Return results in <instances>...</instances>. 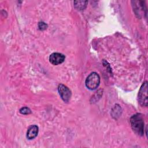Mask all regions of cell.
Listing matches in <instances>:
<instances>
[{"mask_svg":"<svg viewBox=\"0 0 148 148\" xmlns=\"http://www.w3.org/2000/svg\"><path fill=\"white\" fill-rule=\"evenodd\" d=\"M132 130L138 135L142 136L144 134V121L142 115L137 113L133 115L130 119Z\"/></svg>","mask_w":148,"mask_h":148,"instance_id":"6da1fadb","label":"cell"},{"mask_svg":"<svg viewBox=\"0 0 148 148\" xmlns=\"http://www.w3.org/2000/svg\"><path fill=\"white\" fill-rule=\"evenodd\" d=\"M100 83V77L96 72L91 73L86 78L85 84L87 88L91 90L96 89Z\"/></svg>","mask_w":148,"mask_h":148,"instance_id":"7a4b0ae2","label":"cell"},{"mask_svg":"<svg viewBox=\"0 0 148 148\" xmlns=\"http://www.w3.org/2000/svg\"><path fill=\"white\" fill-rule=\"evenodd\" d=\"M147 82H145L141 86L138 93V101L141 106H147L148 104Z\"/></svg>","mask_w":148,"mask_h":148,"instance_id":"3957f363","label":"cell"},{"mask_svg":"<svg viewBox=\"0 0 148 148\" xmlns=\"http://www.w3.org/2000/svg\"><path fill=\"white\" fill-rule=\"evenodd\" d=\"M58 90L61 99L65 102H68L71 97V90L65 85L60 84L58 86Z\"/></svg>","mask_w":148,"mask_h":148,"instance_id":"277c9868","label":"cell"},{"mask_svg":"<svg viewBox=\"0 0 148 148\" xmlns=\"http://www.w3.org/2000/svg\"><path fill=\"white\" fill-rule=\"evenodd\" d=\"M65 57L64 54L60 53H53L49 57V61L51 64L54 65L62 63L65 60Z\"/></svg>","mask_w":148,"mask_h":148,"instance_id":"5b68a950","label":"cell"},{"mask_svg":"<svg viewBox=\"0 0 148 148\" xmlns=\"http://www.w3.org/2000/svg\"><path fill=\"white\" fill-rule=\"evenodd\" d=\"M38 134V127L36 125H32L30 126L27 132V138L31 140L34 139Z\"/></svg>","mask_w":148,"mask_h":148,"instance_id":"8992f818","label":"cell"},{"mask_svg":"<svg viewBox=\"0 0 148 148\" xmlns=\"http://www.w3.org/2000/svg\"><path fill=\"white\" fill-rule=\"evenodd\" d=\"M87 2V1H74V6L77 10H82L86 8Z\"/></svg>","mask_w":148,"mask_h":148,"instance_id":"52a82bcc","label":"cell"},{"mask_svg":"<svg viewBox=\"0 0 148 148\" xmlns=\"http://www.w3.org/2000/svg\"><path fill=\"white\" fill-rule=\"evenodd\" d=\"M20 113L21 114H28L29 113H31V111L30 110L29 108H27V107H23V108H21L20 109Z\"/></svg>","mask_w":148,"mask_h":148,"instance_id":"ba28073f","label":"cell"},{"mask_svg":"<svg viewBox=\"0 0 148 148\" xmlns=\"http://www.w3.org/2000/svg\"><path fill=\"white\" fill-rule=\"evenodd\" d=\"M38 27H39V28L40 30L43 31V30H45V29H46L47 28V25L45 23L42 21V22H39V24H38Z\"/></svg>","mask_w":148,"mask_h":148,"instance_id":"9c48e42d","label":"cell"}]
</instances>
